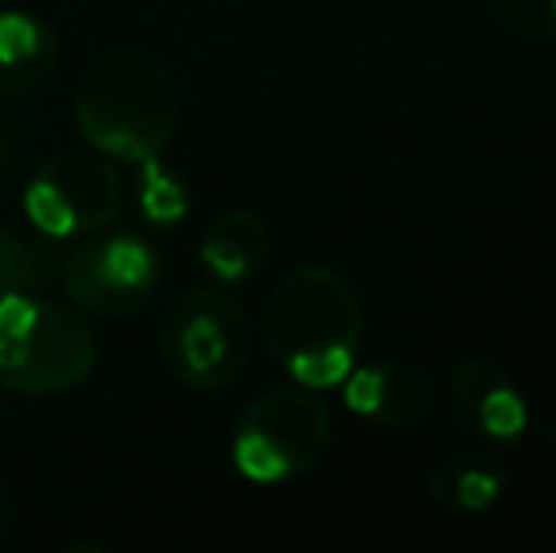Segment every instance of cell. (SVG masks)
<instances>
[{
  "instance_id": "cell-1",
  "label": "cell",
  "mask_w": 556,
  "mask_h": 553,
  "mask_svg": "<svg viewBox=\"0 0 556 553\" xmlns=\"http://www.w3.org/2000/svg\"><path fill=\"white\" fill-rule=\"evenodd\" d=\"M76 122L106 160H160L178 126L175 76L148 50L106 53L80 80Z\"/></svg>"
},
{
  "instance_id": "cell-2",
  "label": "cell",
  "mask_w": 556,
  "mask_h": 553,
  "mask_svg": "<svg viewBox=\"0 0 556 553\" xmlns=\"http://www.w3.org/2000/svg\"><path fill=\"white\" fill-rule=\"evenodd\" d=\"M160 353L178 384L193 391L227 387L250 353V323L242 303L216 285L182 292L163 315Z\"/></svg>"
},
{
  "instance_id": "cell-3",
  "label": "cell",
  "mask_w": 556,
  "mask_h": 553,
  "mask_svg": "<svg viewBox=\"0 0 556 553\" xmlns=\"http://www.w3.org/2000/svg\"><path fill=\"white\" fill-rule=\"evenodd\" d=\"M125 201L114 163L99 155H53L35 171L23 209L46 236L65 239L99 231L117 216Z\"/></svg>"
},
{
  "instance_id": "cell-4",
  "label": "cell",
  "mask_w": 556,
  "mask_h": 553,
  "mask_svg": "<svg viewBox=\"0 0 556 553\" xmlns=\"http://www.w3.org/2000/svg\"><path fill=\"white\" fill-rule=\"evenodd\" d=\"M356 326V296L326 269H300L285 277L269 300V341L280 361L330 345H352Z\"/></svg>"
},
{
  "instance_id": "cell-5",
  "label": "cell",
  "mask_w": 556,
  "mask_h": 553,
  "mask_svg": "<svg viewBox=\"0 0 556 553\" xmlns=\"http://www.w3.org/2000/svg\"><path fill=\"white\" fill-rule=\"evenodd\" d=\"M96 368V338L76 311L38 300L35 323L12 361L0 368V384L15 394H58L88 379Z\"/></svg>"
},
{
  "instance_id": "cell-6",
  "label": "cell",
  "mask_w": 556,
  "mask_h": 553,
  "mask_svg": "<svg viewBox=\"0 0 556 553\" xmlns=\"http://www.w3.org/2000/svg\"><path fill=\"white\" fill-rule=\"evenodd\" d=\"M160 259L137 236L88 239L65 254V288L73 303L96 315H125L155 292Z\"/></svg>"
},
{
  "instance_id": "cell-7",
  "label": "cell",
  "mask_w": 556,
  "mask_h": 553,
  "mask_svg": "<svg viewBox=\"0 0 556 553\" xmlns=\"http://www.w3.org/2000/svg\"><path fill=\"white\" fill-rule=\"evenodd\" d=\"M242 428H254L269 443H277V451L288 458V466L300 470V466L315 463V455L323 451L330 420H326V410L315 399L280 391L257 402L247 414V420H242Z\"/></svg>"
},
{
  "instance_id": "cell-8",
  "label": "cell",
  "mask_w": 556,
  "mask_h": 553,
  "mask_svg": "<svg viewBox=\"0 0 556 553\" xmlns=\"http://www.w3.org/2000/svg\"><path fill=\"white\" fill-rule=\"evenodd\" d=\"M58 38L30 15L0 12V103L23 99L50 80L58 65Z\"/></svg>"
},
{
  "instance_id": "cell-9",
  "label": "cell",
  "mask_w": 556,
  "mask_h": 553,
  "mask_svg": "<svg viewBox=\"0 0 556 553\" xmlns=\"http://www.w3.org/2000/svg\"><path fill=\"white\" fill-rule=\"evenodd\" d=\"M265 247H269V236H265L257 216L227 213L208 228L205 243H201V262H205L213 277L239 280L262 266Z\"/></svg>"
},
{
  "instance_id": "cell-10",
  "label": "cell",
  "mask_w": 556,
  "mask_h": 553,
  "mask_svg": "<svg viewBox=\"0 0 556 553\" xmlns=\"http://www.w3.org/2000/svg\"><path fill=\"white\" fill-rule=\"evenodd\" d=\"M53 274H58V259L50 254V247H30L15 231L0 228V296L38 292L53 285Z\"/></svg>"
},
{
  "instance_id": "cell-11",
  "label": "cell",
  "mask_w": 556,
  "mask_h": 553,
  "mask_svg": "<svg viewBox=\"0 0 556 553\" xmlns=\"http://www.w3.org/2000/svg\"><path fill=\"white\" fill-rule=\"evenodd\" d=\"M144 167V186H140V205L152 216L155 224H175L178 216L190 209V198H186V186L178 183L175 175L160 167V160L140 163Z\"/></svg>"
},
{
  "instance_id": "cell-12",
  "label": "cell",
  "mask_w": 556,
  "mask_h": 553,
  "mask_svg": "<svg viewBox=\"0 0 556 553\" xmlns=\"http://www.w3.org/2000/svg\"><path fill=\"white\" fill-rule=\"evenodd\" d=\"M231 455H235L239 474H247L250 481H280L292 474V466H288V458L277 451V443H269L262 432H254V428H242Z\"/></svg>"
},
{
  "instance_id": "cell-13",
  "label": "cell",
  "mask_w": 556,
  "mask_h": 553,
  "mask_svg": "<svg viewBox=\"0 0 556 553\" xmlns=\"http://www.w3.org/2000/svg\"><path fill=\"white\" fill-rule=\"evenodd\" d=\"M288 372L307 387H333L352 372V349L349 345H330L318 353H295L288 356Z\"/></svg>"
},
{
  "instance_id": "cell-14",
  "label": "cell",
  "mask_w": 556,
  "mask_h": 553,
  "mask_svg": "<svg viewBox=\"0 0 556 553\" xmlns=\"http://www.w3.org/2000/svg\"><path fill=\"white\" fill-rule=\"evenodd\" d=\"M481 425L489 428L492 436H515L527 425V410H522V402L500 384L481 399Z\"/></svg>"
},
{
  "instance_id": "cell-15",
  "label": "cell",
  "mask_w": 556,
  "mask_h": 553,
  "mask_svg": "<svg viewBox=\"0 0 556 553\" xmlns=\"http://www.w3.org/2000/svg\"><path fill=\"white\" fill-rule=\"evenodd\" d=\"M344 399H349V406L359 410V414H375L382 402V372H356V376L349 379Z\"/></svg>"
},
{
  "instance_id": "cell-16",
  "label": "cell",
  "mask_w": 556,
  "mask_h": 553,
  "mask_svg": "<svg viewBox=\"0 0 556 553\" xmlns=\"http://www.w3.org/2000/svg\"><path fill=\"white\" fill-rule=\"evenodd\" d=\"M458 493H462V504H466V508H481V504H489L492 497L500 493V486H496V478L473 470V474H466V478H462Z\"/></svg>"
},
{
  "instance_id": "cell-17",
  "label": "cell",
  "mask_w": 556,
  "mask_h": 553,
  "mask_svg": "<svg viewBox=\"0 0 556 553\" xmlns=\"http://www.w3.org/2000/svg\"><path fill=\"white\" fill-rule=\"evenodd\" d=\"M12 163H15V137H12V129L0 122V175L12 171Z\"/></svg>"
},
{
  "instance_id": "cell-18",
  "label": "cell",
  "mask_w": 556,
  "mask_h": 553,
  "mask_svg": "<svg viewBox=\"0 0 556 553\" xmlns=\"http://www.w3.org/2000/svg\"><path fill=\"white\" fill-rule=\"evenodd\" d=\"M8 516H12V508H8V486H4V478H0V539H4V531H8Z\"/></svg>"
}]
</instances>
